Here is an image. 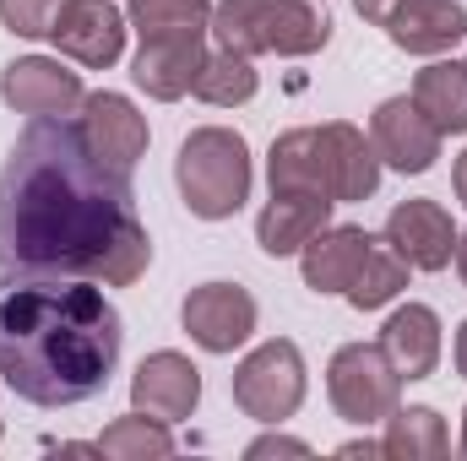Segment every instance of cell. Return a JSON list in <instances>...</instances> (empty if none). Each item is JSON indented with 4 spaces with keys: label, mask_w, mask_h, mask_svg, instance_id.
Here are the masks:
<instances>
[{
    "label": "cell",
    "mask_w": 467,
    "mask_h": 461,
    "mask_svg": "<svg viewBox=\"0 0 467 461\" xmlns=\"http://www.w3.org/2000/svg\"><path fill=\"white\" fill-rule=\"evenodd\" d=\"M147 266L152 239L136 218L130 174L88 147L77 119H27L0 169V282L93 277L130 288Z\"/></svg>",
    "instance_id": "6da1fadb"
},
{
    "label": "cell",
    "mask_w": 467,
    "mask_h": 461,
    "mask_svg": "<svg viewBox=\"0 0 467 461\" xmlns=\"http://www.w3.org/2000/svg\"><path fill=\"white\" fill-rule=\"evenodd\" d=\"M369 141H375V152H380L386 169H397V174H430L446 136L430 125V115L413 98H386L369 115Z\"/></svg>",
    "instance_id": "9c48e42d"
},
{
    "label": "cell",
    "mask_w": 467,
    "mask_h": 461,
    "mask_svg": "<svg viewBox=\"0 0 467 461\" xmlns=\"http://www.w3.org/2000/svg\"><path fill=\"white\" fill-rule=\"evenodd\" d=\"M380 27L408 55H446L467 38V5H457V0H397Z\"/></svg>",
    "instance_id": "e0dca14e"
},
{
    "label": "cell",
    "mask_w": 467,
    "mask_h": 461,
    "mask_svg": "<svg viewBox=\"0 0 467 461\" xmlns=\"http://www.w3.org/2000/svg\"><path fill=\"white\" fill-rule=\"evenodd\" d=\"M0 98L16 109V115H71L82 109V77L49 55H22L0 71Z\"/></svg>",
    "instance_id": "8fae6325"
},
{
    "label": "cell",
    "mask_w": 467,
    "mask_h": 461,
    "mask_svg": "<svg viewBox=\"0 0 467 461\" xmlns=\"http://www.w3.org/2000/svg\"><path fill=\"white\" fill-rule=\"evenodd\" d=\"M457 374L467 380V321H462V332H457Z\"/></svg>",
    "instance_id": "d6a6232c"
},
{
    "label": "cell",
    "mask_w": 467,
    "mask_h": 461,
    "mask_svg": "<svg viewBox=\"0 0 467 461\" xmlns=\"http://www.w3.org/2000/svg\"><path fill=\"white\" fill-rule=\"evenodd\" d=\"M413 271H446L457 255V229L441 201H397L380 233Z\"/></svg>",
    "instance_id": "7c38bea8"
},
{
    "label": "cell",
    "mask_w": 467,
    "mask_h": 461,
    "mask_svg": "<svg viewBox=\"0 0 467 461\" xmlns=\"http://www.w3.org/2000/svg\"><path fill=\"white\" fill-rule=\"evenodd\" d=\"M82 136H88V147L104 158V163H115V169H136L141 163V152H147V141H152V130H147V119L136 115V104L125 98V93H88L82 98Z\"/></svg>",
    "instance_id": "4fadbf2b"
},
{
    "label": "cell",
    "mask_w": 467,
    "mask_h": 461,
    "mask_svg": "<svg viewBox=\"0 0 467 461\" xmlns=\"http://www.w3.org/2000/svg\"><path fill=\"white\" fill-rule=\"evenodd\" d=\"M327 396L337 407V418H348L358 429L386 424L402 402V374L391 369V358L380 353V343H348L332 353L327 364Z\"/></svg>",
    "instance_id": "5b68a950"
},
{
    "label": "cell",
    "mask_w": 467,
    "mask_h": 461,
    "mask_svg": "<svg viewBox=\"0 0 467 461\" xmlns=\"http://www.w3.org/2000/svg\"><path fill=\"white\" fill-rule=\"evenodd\" d=\"M337 456H380V440H348L337 446Z\"/></svg>",
    "instance_id": "f546056e"
},
{
    "label": "cell",
    "mask_w": 467,
    "mask_h": 461,
    "mask_svg": "<svg viewBox=\"0 0 467 461\" xmlns=\"http://www.w3.org/2000/svg\"><path fill=\"white\" fill-rule=\"evenodd\" d=\"M250 147L229 125H202L180 141L174 158V185L191 207V218L202 223H223L250 201Z\"/></svg>",
    "instance_id": "3957f363"
},
{
    "label": "cell",
    "mask_w": 467,
    "mask_h": 461,
    "mask_svg": "<svg viewBox=\"0 0 467 461\" xmlns=\"http://www.w3.org/2000/svg\"><path fill=\"white\" fill-rule=\"evenodd\" d=\"M0 435H5V429H0Z\"/></svg>",
    "instance_id": "e575fe53"
},
{
    "label": "cell",
    "mask_w": 467,
    "mask_h": 461,
    "mask_svg": "<svg viewBox=\"0 0 467 461\" xmlns=\"http://www.w3.org/2000/svg\"><path fill=\"white\" fill-rule=\"evenodd\" d=\"M305 402V353L288 337H272L255 353H244V364L234 369V407L255 424H283L294 418Z\"/></svg>",
    "instance_id": "8992f818"
},
{
    "label": "cell",
    "mask_w": 467,
    "mask_h": 461,
    "mask_svg": "<svg viewBox=\"0 0 467 461\" xmlns=\"http://www.w3.org/2000/svg\"><path fill=\"white\" fill-rule=\"evenodd\" d=\"M255 87H261V77H255V60L250 55H234V49H213L207 60H202V71H196V98L202 104H213V109H239V104H250L255 98Z\"/></svg>",
    "instance_id": "603a6c76"
},
{
    "label": "cell",
    "mask_w": 467,
    "mask_h": 461,
    "mask_svg": "<svg viewBox=\"0 0 467 461\" xmlns=\"http://www.w3.org/2000/svg\"><path fill=\"white\" fill-rule=\"evenodd\" d=\"M457 451L467 456V407H462V440H457Z\"/></svg>",
    "instance_id": "836d02e7"
},
{
    "label": "cell",
    "mask_w": 467,
    "mask_h": 461,
    "mask_svg": "<svg viewBox=\"0 0 467 461\" xmlns=\"http://www.w3.org/2000/svg\"><path fill=\"white\" fill-rule=\"evenodd\" d=\"M119 347L125 321L93 277H38L0 299V380L33 407H82L104 396Z\"/></svg>",
    "instance_id": "7a4b0ae2"
},
{
    "label": "cell",
    "mask_w": 467,
    "mask_h": 461,
    "mask_svg": "<svg viewBox=\"0 0 467 461\" xmlns=\"http://www.w3.org/2000/svg\"><path fill=\"white\" fill-rule=\"evenodd\" d=\"M391 5H397V0H353V11H358L364 22H375V27L391 16Z\"/></svg>",
    "instance_id": "f1b7e54d"
},
{
    "label": "cell",
    "mask_w": 467,
    "mask_h": 461,
    "mask_svg": "<svg viewBox=\"0 0 467 461\" xmlns=\"http://www.w3.org/2000/svg\"><path fill=\"white\" fill-rule=\"evenodd\" d=\"M332 196H316V190H272V201L261 207V218H255V244L272 255V261H283V255H299L316 233L327 229V218H332Z\"/></svg>",
    "instance_id": "2e32d148"
},
{
    "label": "cell",
    "mask_w": 467,
    "mask_h": 461,
    "mask_svg": "<svg viewBox=\"0 0 467 461\" xmlns=\"http://www.w3.org/2000/svg\"><path fill=\"white\" fill-rule=\"evenodd\" d=\"M196 402H202V369L185 353L163 347V353H147L136 364V374H130V407L136 413H152L163 424H185L196 413Z\"/></svg>",
    "instance_id": "30bf717a"
},
{
    "label": "cell",
    "mask_w": 467,
    "mask_h": 461,
    "mask_svg": "<svg viewBox=\"0 0 467 461\" xmlns=\"http://www.w3.org/2000/svg\"><path fill=\"white\" fill-rule=\"evenodd\" d=\"M125 22L141 38H163V33H207L213 22V0H130Z\"/></svg>",
    "instance_id": "484cf974"
},
{
    "label": "cell",
    "mask_w": 467,
    "mask_h": 461,
    "mask_svg": "<svg viewBox=\"0 0 467 461\" xmlns=\"http://www.w3.org/2000/svg\"><path fill=\"white\" fill-rule=\"evenodd\" d=\"M266 179L272 190H316L327 196V169H321V125L283 130L266 152Z\"/></svg>",
    "instance_id": "ffe728a7"
},
{
    "label": "cell",
    "mask_w": 467,
    "mask_h": 461,
    "mask_svg": "<svg viewBox=\"0 0 467 461\" xmlns=\"http://www.w3.org/2000/svg\"><path fill=\"white\" fill-rule=\"evenodd\" d=\"M255 299L239 288V282H202L185 293L180 304V326L191 332V343L202 353H234V347L250 343L255 332Z\"/></svg>",
    "instance_id": "52a82bcc"
},
{
    "label": "cell",
    "mask_w": 467,
    "mask_h": 461,
    "mask_svg": "<svg viewBox=\"0 0 467 461\" xmlns=\"http://www.w3.org/2000/svg\"><path fill=\"white\" fill-rule=\"evenodd\" d=\"M71 0H0V22L16 38H49Z\"/></svg>",
    "instance_id": "4316f807"
},
{
    "label": "cell",
    "mask_w": 467,
    "mask_h": 461,
    "mask_svg": "<svg viewBox=\"0 0 467 461\" xmlns=\"http://www.w3.org/2000/svg\"><path fill=\"white\" fill-rule=\"evenodd\" d=\"M413 104L430 115L441 136H462L467 130V66L457 60H435L413 77Z\"/></svg>",
    "instance_id": "44dd1931"
},
{
    "label": "cell",
    "mask_w": 467,
    "mask_h": 461,
    "mask_svg": "<svg viewBox=\"0 0 467 461\" xmlns=\"http://www.w3.org/2000/svg\"><path fill=\"white\" fill-rule=\"evenodd\" d=\"M125 33H130V22H125V11L115 0H71L49 38L66 60H77L88 71H104L125 55Z\"/></svg>",
    "instance_id": "ba28073f"
},
{
    "label": "cell",
    "mask_w": 467,
    "mask_h": 461,
    "mask_svg": "<svg viewBox=\"0 0 467 461\" xmlns=\"http://www.w3.org/2000/svg\"><path fill=\"white\" fill-rule=\"evenodd\" d=\"M213 33L234 55H288L305 60L327 49L332 22L310 0H218L213 5Z\"/></svg>",
    "instance_id": "277c9868"
},
{
    "label": "cell",
    "mask_w": 467,
    "mask_h": 461,
    "mask_svg": "<svg viewBox=\"0 0 467 461\" xmlns=\"http://www.w3.org/2000/svg\"><path fill=\"white\" fill-rule=\"evenodd\" d=\"M244 456H250V461H266V456H310V446H305V440H288V435H261V440H250V446H244Z\"/></svg>",
    "instance_id": "83f0119b"
},
{
    "label": "cell",
    "mask_w": 467,
    "mask_h": 461,
    "mask_svg": "<svg viewBox=\"0 0 467 461\" xmlns=\"http://www.w3.org/2000/svg\"><path fill=\"white\" fill-rule=\"evenodd\" d=\"M207 49H202V33H163V38H141L136 60H130V77L147 98L158 104H174L196 87V71H202Z\"/></svg>",
    "instance_id": "5bb4252c"
},
{
    "label": "cell",
    "mask_w": 467,
    "mask_h": 461,
    "mask_svg": "<svg viewBox=\"0 0 467 461\" xmlns=\"http://www.w3.org/2000/svg\"><path fill=\"white\" fill-rule=\"evenodd\" d=\"M321 169H327V196L337 207L343 201H369L380 190V152L348 119L321 125Z\"/></svg>",
    "instance_id": "9a60e30c"
},
{
    "label": "cell",
    "mask_w": 467,
    "mask_h": 461,
    "mask_svg": "<svg viewBox=\"0 0 467 461\" xmlns=\"http://www.w3.org/2000/svg\"><path fill=\"white\" fill-rule=\"evenodd\" d=\"M451 261H457V277H462V288H467V233H457V255Z\"/></svg>",
    "instance_id": "1f68e13d"
},
{
    "label": "cell",
    "mask_w": 467,
    "mask_h": 461,
    "mask_svg": "<svg viewBox=\"0 0 467 461\" xmlns=\"http://www.w3.org/2000/svg\"><path fill=\"white\" fill-rule=\"evenodd\" d=\"M380 353L402 380H430L441 364V315L430 304H402L380 326Z\"/></svg>",
    "instance_id": "d6986e66"
},
{
    "label": "cell",
    "mask_w": 467,
    "mask_h": 461,
    "mask_svg": "<svg viewBox=\"0 0 467 461\" xmlns=\"http://www.w3.org/2000/svg\"><path fill=\"white\" fill-rule=\"evenodd\" d=\"M451 185H457V201L467 207V152L457 158V169H451Z\"/></svg>",
    "instance_id": "4dcf8cb0"
},
{
    "label": "cell",
    "mask_w": 467,
    "mask_h": 461,
    "mask_svg": "<svg viewBox=\"0 0 467 461\" xmlns=\"http://www.w3.org/2000/svg\"><path fill=\"white\" fill-rule=\"evenodd\" d=\"M380 456L391 461H441L451 456V429L435 407H397L386 418V440H380Z\"/></svg>",
    "instance_id": "7402d4cb"
},
{
    "label": "cell",
    "mask_w": 467,
    "mask_h": 461,
    "mask_svg": "<svg viewBox=\"0 0 467 461\" xmlns=\"http://www.w3.org/2000/svg\"><path fill=\"white\" fill-rule=\"evenodd\" d=\"M408 271H413V266H408L386 239H375V250H369V255H364V266L353 271V282H348V293H343V299H348L353 310H386V304L408 288Z\"/></svg>",
    "instance_id": "cb8c5ba5"
},
{
    "label": "cell",
    "mask_w": 467,
    "mask_h": 461,
    "mask_svg": "<svg viewBox=\"0 0 467 461\" xmlns=\"http://www.w3.org/2000/svg\"><path fill=\"white\" fill-rule=\"evenodd\" d=\"M375 250V233L358 229V223H327L305 250H299V271H305V288L310 293H348L353 271L364 266V255Z\"/></svg>",
    "instance_id": "ac0fdd59"
},
{
    "label": "cell",
    "mask_w": 467,
    "mask_h": 461,
    "mask_svg": "<svg viewBox=\"0 0 467 461\" xmlns=\"http://www.w3.org/2000/svg\"><path fill=\"white\" fill-rule=\"evenodd\" d=\"M99 456H109V461L174 456V435H169L163 418H152V413H130V418H115V424L99 435Z\"/></svg>",
    "instance_id": "d4e9b609"
}]
</instances>
